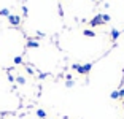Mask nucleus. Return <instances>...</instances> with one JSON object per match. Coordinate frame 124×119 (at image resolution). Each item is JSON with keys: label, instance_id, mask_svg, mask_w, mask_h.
I'll list each match as a JSON object with an SVG mask.
<instances>
[{"label": "nucleus", "instance_id": "obj_2", "mask_svg": "<svg viewBox=\"0 0 124 119\" xmlns=\"http://www.w3.org/2000/svg\"><path fill=\"white\" fill-rule=\"evenodd\" d=\"M91 68H92V64H84V65L80 67L78 73H80V75H88V73L91 72Z\"/></svg>", "mask_w": 124, "mask_h": 119}, {"label": "nucleus", "instance_id": "obj_8", "mask_svg": "<svg viewBox=\"0 0 124 119\" xmlns=\"http://www.w3.org/2000/svg\"><path fill=\"white\" fill-rule=\"evenodd\" d=\"M0 16H10V10H8V8H3V10H0Z\"/></svg>", "mask_w": 124, "mask_h": 119}, {"label": "nucleus", "instance_id": "obj_18", "mask_svg": "<svg viewBox=\"0 0 124 119\" xmlns=\"http://www.w3.org/2000/svg\"><path fill=\"white\" fill-rule=\"evenodd\" d=\"M123 106H124V100H123Z\"/></svg>", "mask_w": 124, "mask_h": 119}, {"label": "nucleus", "instance_id": "obj_14", "mask_svg": "<svg viewBox=\"0 0 124 119\" xmlns=\"http://www.w3.org/2000/svg\"><path fill=\"white\" fill-rule=\"evenodd\" d=\"M80 67H81L80 64H73V65H72V68H73V70H77V72L80 70Z\"/></svg>", "mask_w": 124, "mask_h": 119}, {"label": "nucleus", "instance_id": "obj_16", "mask_svg": "<svg viewBox=\"0 0 124 119\" xmlns=\"http://www.w3.org/2000/svg\"><path fill=\"white\" fill-rule=\"evenodd\" d=\"M22 13H24V16L29 15V10H27V7H22Z\"/></svg>", "mask_w": 124, "mask_h": 119}, {"label": "nucleus", "instance_id": "obj_12", "mask_svg": "<svg viewBox=\"0 0 124 119\" xmlns=\"http://www.w3.org/2000/svg\"><path fill=\"white\" fill-rule=\"evenodd\" d=\"M16 81H18L19 84H26V78H24V76H18V78H16Z\"/></svg>", "mask_w": 124, "mask_h": 119}, {"label": "nucleus", "instance_id": "obj_15", "mask_svg": "<svg viewBox=\"0 0 124 119\" xmlns=\"http://www.w3.org/2000/svg\"><path fill=\"white\" fill-rule=\"evenodd\" d=\"M118 92H119V98H124V87H123V89H119Z\"/></svg>", "mask_w": 124, "mask_h": 119}, {"label": "nucleus", "instance_id": "obj_20", "mask_svg": "<svg viewBox=\"0 0 124 119\" xmlns=\"http://www.w3.org/2000/svg\"><path fill=\"white\" fill-rule=\"evenodd\" d=\"M123 73H124V70H123Z\"/></svg>", "mask_w": 124, "mask_h": 119}, {"label": "nucleus", "instance_id": "obj_1", "mask_svg": "<svg viewBox=\"0 0 124 119\" xmlns=\"http://www.w3.org/2000/svg\"><path fill=\"white\" fill-rule=\"evenodd\" d=\"M102 24H105V22H103V19H102V15L94 16V18L89 21V25H91V27H97V25H102Z\"/></svg>", "mask_w": 124, "mask_h": 119}, {"label": "nucleus", "instance_id": "obj_17", "mask_svg": "<svg viewBox=\"0 0 124 119\" xmlns=\"http://www.w3.org/2000/svg\"><path fill=\"white\" fill-rule=\"evenodd\" d=\"M59 16H64V10H62L61 5H59Z\"/></svg>", "mask_w": 124, "mask_h": 119}, {"label": "nucleus", "instance_id": "obj_6", "mask_svg": "<svg viewBox=\"0 0 124 119\" xmlns=\"http://www.w3.org/2000/svg\"><path fill=\"white\" fill-rule=\"evenodd\" d=\"M83 35L84 37H91V38H92V37H95V32H94V30H89V29H84Z\"/></svg>", "mask_w": 124, "mask_h": 119}, {"label": "nucleus", "instance_id": "obj_3", "mask_svg": "<svg viewBox=\"0 0 124 119\" xmlns=\"http://www.w3.org/2000/svg\"><path fill=\"white\" fill-rule=\"evenodd\" d=\"M8 21H10L11 25H19V24H21V18L16 16V15H10V16H8Z\"/></svg>", "mask_w": 124, "mask_h": 119}, {"label": "nucleus", "instance_id": "obj_9", "mask_svg": "<svg viewBox=\"0 0 124 119\" xmlns=\"http://www.w3.org/2000/svg\"><path fill=\"white\" fill-rule=\"evenodd\" d=\"M13 62H15L16 65H21L22 64V57H21V56H16V57L13 59Z\"/></svg>", "mask_w": 124, "mask_h": 119}, {"label": "nucleus", "instance_id": "obj_19", "mask_svg": "<svg viewBox=\"0 0 124 119\" xmlns=\"http://www.w3.org/2000/svg\"><path fill=\"white\" fill-rule=\"evenodd\" d=\"M123 32H124V29H123Z\"/></svg>", "mask_w": 124, "mask_h": 119}, {"label": "nucleus", "instance_id": "obj_5", "mask_svg": "<svg viewBox=\"0 0 124 119\" xmlns=\"http://www.w3.org/2000/svg\"><path fill=\"white\" fill-rule=\"evenodd\" d=\"M119 35H121V32H119V30H116V29H113L111 32H110V38H111V41H116Z\"/></svg>", "mask_w": 124, "mask_h": 119}, {"label": "nucleus", "instance_id": "obj_7", "mask_svg": "<svg viewBox=\"0 0 124 119\" xmlns=\"http://www.w3.org/2000/svg\"><path fill=\"white\" fill-rule=\"evenodd\" d=\"M37 116H38L40 119H45L46 118V113H45L43 110H37Z\"/></svg>", "mask_w": 124, "mask_h": 119}, {"label": "nucleus", "instance_id": "obj_10", "mask_svg": "<svg viewBox=\"0 0 124 119\" xmlns=\"http://www.w3.org/2000/svg\"><path fill=\"white\" fill-rule=\"evenodd\" d=\"M110 97L113 98V100H116V98H119V92H118V90H113V92L110 94Z\"/></svg>", "mask_w": 124, "mask_h": 119}, {"label": "nucleus", "instance_id": "obj_11", "mask_svg": "<svg viewBox=\"0 0 124 119\" xmlns=\"http://www.w3.org/2000/svg\"><path fill=\"white\" fill-rule=\"evenodd\" d=\"M73 86H75V81H73V79H67L65 87H69V89H70V87H73Z\"/></svg>", "mask_w": 124, "mask_h": 119}, {"label": "nucleus", "instance_id": "obj_4", "mask_svg": "<svg viewBox=\"0 0 124 119\" xmlns=\"http://www.w3.org/2000/svg\"><path fill=\"white\" fill-rule=\"evenodd\" d=\"M38 46H40V43H38L37 40H29L26 48H29V49H35V48H38Z\"/></svg>", "mask_w": 124, "mask_h": 119}, {"label": "nucleus", "instance_id": "obj_13", "mask_svg": "<svg viewBox=\"0 0 124 119\" xmlns=\"http://www.w3.org/2000/svg\"><path fill=\"white\" fill-rule=\"evenodd\" d=\"M102 19H103V22H108V21H110L111 18H110L108 15H102Z\"/></svg>", "mask_w": 124, "mask_h": 119}]
</instances>
